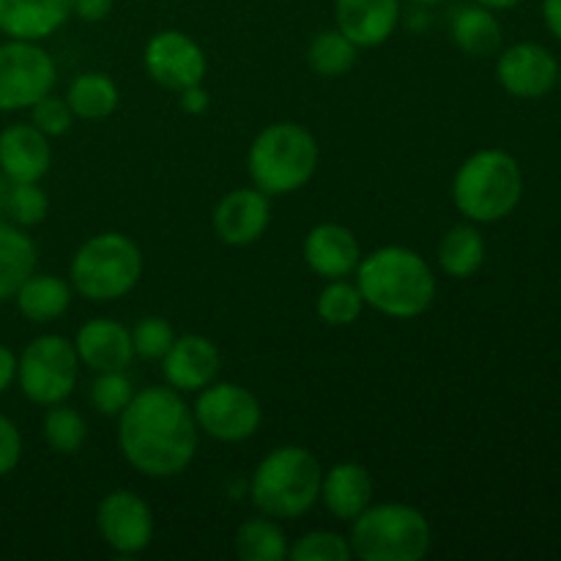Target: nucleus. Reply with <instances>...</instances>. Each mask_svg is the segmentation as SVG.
Returning a JSON list of instances; mask_svg holds the SVG:
<instances>
[{
  "mask_svg": "<svg viewBox=\"0 0 561 561\" xmlns=\"http://www.w3.org/2000/svg\"><path fill=\"white\" fill-rule=\"evenodd\" d=\"M88 425L82 414L71 405L55 403L44 414V442L58 455H75L85 444Z\"/></svg>",
  "mask_w": 561,
  "mask_h": 561,
  "instance_id": "obj_30",
  "label": "nucleus"
},
{
  "mask_svg": "<svg viewBox=\"0 0 561 561\" xmlns=\"http://www.w3.org/2000/svg\"><path fill=\"white\" fill-rule=\"evenodd\" d=\"M348 542L362 561H422L431 553L433 529L411 504H370L351 520Z\"/></svg>",
  "mask_w": 561,
  "mask_h": 561,
  "instance_id": "obj_6",
  "label": "nucleus"
},
{
  "mask_svg": "<svg viewBox=\"0 0 561 561\" xmlns=\"http://www.w3.org/2000/svg\"><path fill=\"white\" fill-rule=\"evenodd\" d=\"M400 0H334V22L356 47H381L398 31Z\"/></svg>",
  "mask_w": 561,
  "mask_h": 561,
  "instance_id": "obj_17",
  "label": "nucleus"
},
{
  "mask_svg": "<svg viewBox=\"0 0 561 561\" xmlns=\"http://www.w3.org/2000/svg\"><path fill=\"white\" fill-rule=\"evenodd\" d=\"M359 47L348 36L332 27V31L316 33L307 47V64L318 77H343L354 69Z\"/></svg>",
  "mask_w": 561,
  "mask_h": 561,
  "instance_id": "obj_28",
  "label": "nucleus"
},
{
  "mask_svg": "<svg viewBox=\"0 0 561 561\" xmlns=\"http://www.w3.org/2000/svg\"><path fill=\"white\" fill-rule=\"evenodd\" d=\"M542 20L548 31L561 42V0H542Z\"/></svg>",
  "mask_w": 561,
  "mask_h": 561,
  "instance_id": "obj_40",
  "label": "nucleus"
},
{
  "mask_svg": "<svg viewBox=\"0 0 561 561\" xmlns=\"http://www.w3.org/2000/svg\"><path fill=\"white\" fill-rule=\"evenodd\" d=\"M557 82H559V88H561V69H559V80Z\"/></svg>",
  "mask_w": 561,
  "mask_h": 561,
  "instance_id": "obj_44",
  "label": "nucleus"
},
{
  "mask_svg": "<svg viewBox=\"0 0 561 561\" xmlns=\"http://www.w3.org/2000/svg\"><path fill=\"white\" fill-rule=\"evenodd\" d=\"M496 80L510 96L540 99L557 85L559 64L542 44L520 42L499 55Z\"/></svg>",
  "mask_w": 561,
  "mask_h": 561,
  "instance_id": "obj_13",
  "label": "nucleus"
},
{
  "mask_svg": "<svg viewBox=\"0 0 561 561\" xmlns=\"http://www.w3.org/2000/svg\"><path fill=\"white\" fill-rule=\"evenodd\" d=\"M482 263H485V239L474 225H455L438 241V266L447 277H474Z\"/></svg>",
  "mask_w": 561,
  "mask_h": 561,
  "instance_id": "obj_24",
  "label": "nucleus"
},
{
  "mask_svg": "<svg viewBox=\"0 0 561 561\" xmlns=\"http://www.w3.org/2000/svg\"><path fill=\"white\" fill-rule=\"evenodd\" d=\"M192 414H195L197 431L222 444L247 442L255 436L263 422V409L255 394L241 383L230 381H214L201 389Z\"/></svg>",
  "mask_w": 561,
  "mask_h": 561,
  "instance_id": "obj_10",
  "label": "nucleus"
},
{
  "mask_svg": "<svg viewBox=\"0 0 561 561\" xmlns=\"http://www.w3.org/2000/svg\"><path fill=\"white\" fill-rule=\"evenodd\" d=\"M71 285L66 279L55 277V274H36L22 283V288L16 290L14 301L16 310L33 323H49L55 318L64 316L71 307Z\"/></svg>",
  "mask_w": 561,
  "mask_h": 561,
  "instance_id": "obj_23",
  "label": "nucleus"
},
{
  "mask_svg": "<svg viewBox=\"0 0 561 561\" xmlns=\"http://www.w3.org/2000/svg\"><path fill=\"white\" fill-rule=\"evenodd\" d=\"M214 233L228 247H250L272 222V201L257 186L233 190L214 208Z\"/></svg>",
  "mask_w": 561,
  "mask_h": 561,
  "instance_id": "obj_14",
  "label": "nucleus"
},
{
  "mask_svg": "<svg viewBox=\"0 0 561 561\" xmlns=\"http://www.w3.org/2000/svg\"><path fill=\"white\" fill-rule=\"evenodd\" d=\"M96 529L115 553L137 557L153 540V513L137 493L113 491L99 502Z\"/></svg>",
  "mask_w": 561,
  "mask_h": 561,
  "instance_id": "obj_12",
  "label": "nucleus"
},
{
  "mask_svg": "<svg viewBox=\"0 0 561 561\" xmlns=\"http://www.w3.org/2000/svg\"><path fill=\"white\" fill-rule=\"evenodd\" d=\"M118 449L126 463L151 480L190 469L197 453V422L173 387L135 392L118 414Z\"/></svg>",
  "mask_w": 561,
  "mask_h": 561,
  "instance_id": "obj_1",
  "label": "nucleus"
},
{
  "mask_svg": "<svg viewBox=\"0 0 561 561\" xmlns=\"http://www.w3.org/2000/svg\"><path fill=\"white\" fill-rule=\"evenodd\" d=\"M173 327L159 316L142 318V321H137V327L131 329V345H135V356H140V359H162L170 351V345H173Z\"/></svg>",
  "mask_w": 561,
  "mask_h": 561,
  "instance_id": "obj_34",
  "label": "nucleus"
},
{
  "mask_svg": "<svg viewBox=\"0 0 561 561\" xmlns=\"http://www.w3.org/2000/svg\"><path fill=\"white\" fill-rule=\"evenodd\" d=\"M362 247L354 230L340 222H321L305 236V263L323 279H345L356 272Z\"/></svg>",
  "mask_w": 561,
  "mask_h": 561,
  "instance_id": "obj_18",
  "label": "nucleus"
},
{
  "mask_svg": "<svg viewBox=\"0 0 561 561\" xmlns=\"http://www.w3.org/2000/svg\"><path fill=\"white\" fill-rule=\"evenodd\" d=\"M71 16V0H0V33L42 42Z\"/></svg>",
  "mask_w": 561,
  "mask_h": 561,
  "instance_id": "obj_20",
  "label": "nucleus"
},
{
  "mask_svg": "<svg viewBox=\"0 0 561 561\" xmlns=\"http://www.w3.org/2000/svg\"><path fill=\"white\" fill-rule=\"evenodd\" d=\"M524 197V173L513 153L485 148L466 159L453 181L455 208L477 225L510 217Z\"/></svg>",
  "mask_w": 561,
  "mask_h": 561,
  "instance_id": "obj_5",
  "label": "nucleus"
},
{
  "mask_svg": "<svg viewBox=\"0 0 561 561\" xmlns=\"http://www.w3.org/2000/svg\"><path fill=\"white\" fill-rule=\"evenodd\" d=\"M323 469L316 455L296 444L272 449L250 480V499L257 513L279 520H296L321 499Z\"/></svg>",
  "mask_w": 561,
  "mask_h": 561,
  "instance_id": "obj_3",
  "label": "nucleus"
},
{
  "mask_svg": "<svg viewBox=\"0 0 561 561\" xmlns=\"http://www.w3.org/2000/svg\"><path fill=\"white\" fill-rule=\"evenodd\" d=\"M411 3H420V5H433V3H442V0H411Z\"/></svg>",
  "mask_w": 561,
  "mask_h": 561,
  "instance_id": "obj_42",
  "label": "nucleus"
},
{
  "mask_svg": "<svg viewBox=\"0 0 561 561\" xmlns=\"http://www.w3.org/2000/svg\"><path fill=\"white\" fill-rule=\"evenodd\" d=\"M0 222H3V197H0Z\"/></svg>",
  "mask_w": 561,
  "mask_h": 561,
  "instance_id": "obj_43",
  "label": "nucleus"
},
{
  "mask_svg": "<svg viewBox=\"0 0 561 561\" xmlns=\"http://www.w3.org/2000/svg\"><path fill=\"white\" fill-rule=\"evenodd\" d=\"M80 378V356L64 334H42L31 340L16 362V381L22 394L36 405L64 403Z\"/></svg>",
  "mask_w": 561,
  "mask_h": 561,
  "instance_id": "obj_8",
  "label": "nucleus"
},
{
  "mask_svg": "<svg viewBox=\"0 0 561 561\" xmlns=\"http://www.w3.org/2000/svg\"><path fill=\"white\" fill-rule=\"evenodd\" d=\"M321 148L310 129L294 121L268 124L247 151V173L268 197L299 192L312 181Z\"/></svg>",
  "mask_w": 561,
  "mask_h": 561,
  "instance_id": "obj_4",
  "label": "nucleus"
},
{
  "mask_svg": "<svg viewBox=\"0 0 561 561\" xmlns=\"http://www.w3.org/2000/svg\"><path fill=\"white\" fill-rule=\"evenodd\" d=\"M16 354L9 348V345L0 343V394L9 392L11 383L16 381Z\"/></svg>",
  "mask_w": 561,
  "mask_h": 561,
  "instance_id": "obj_39",
  "label": "nucleus"
},
{
  "mask_svg": "<svg viewBox=\"0 0 561 561\" xmlns=\"http://www.w3.org/2000/svg\"><path fill=\"white\" fill-rule=\"evenodd\" d=\"M113 11V0H71V14L82 22H102Z\"/></svg>",
  "mask_w": 561,
  "mask_h": 561,
  "instance_id": "obj_37",
  "label": "nucleus"
},
{
  "mask_svg": "<svg viewBox=\"0 0 561 561\" xmlns=\"http://www.w3.org/2000/svg\"><path fill=\"white\" fill-rule=\"evenodd\" d=\"M356 288L376 312L398 321L425 316L436 299V277L425 257L409 247H378L356 266Z\"/></svg>",
  "mask_w": 561,
  "mask_h": 561,
  "instance_id": "obj_2",
  "label": "nucleus"
},
{
  "mask_svg": "<svg viewBox=\"0 0 561 561\" xmlns=\"http://www.w3.org/2000/svg\"><path fill=\"white\" fill-rule=\"evenodd\" d=\"M362 310H365L362 290L348 279H329V285L316 299L318 318L329 327H351L354 321H359Z\"/></svg>",
  "mask_w": 561,
  "mask_h": 561,
  "instance_id": "obj_29",
  "label": "nucleus"
},
{
  "mask_svg": "<svg viewBox=\"0 0 561 561\" xmlns=\"http://www.w3.org/2000/svg\"><path fill=\"white\" fill-rule=\"evenodd\" d=\"M66 102H69L75 118L102 121L115 113L121 93L110 75H104V71H85V75H77L71 80L69 91H66Z\"/></svg>",
  "mask_w": 561,
  "mask_h": 561,
  "instance_id": "obj_26",
  "label": "nucleus"
},
{
  "mask_svg": "<svg viewBox=\"0 0 561 561\" xmlns=\"http://www.w3.org/2000/svg\"><path fill=\"white\" fill-rule=\"evenodd\" d=\"M290 561H348L354 559V551H351V542L345 540L337 531L316 529L307 531L305 537L294 542L288 548Z\"/></svg>",
  "mask_w": 561,
  "mask_h": 561,
  "instance_id": "obj_31",
  "label": "nucleus"
},
{
  "mask_svg": "<svg viewBox=\"0 0 561 561\" xmlns=\"http://www.w3.org/2000/svg\"><path fill=\"white\" fill-rule=\"evenodd\" d=\"M58 69L53 55L38 42L9 38L0 44V113L31 110L42 96L53 93Z\"/></svg>",
  "mask_w": 561,
  "mask_h": 561,
  "instance_id": "obj_9",
  "label": "nucleus"
},
{
  "mask_svg": "<svg viewBox=\"0 0 561 561\" xmlns=\"http://www.w3.org/2000/svg\"><path fill=\"white\" fill-rule=\"evenodd\" d=\"M142 64H146L148 77L159 88L175 93L192 85H203L208 71L206 53L184 31H159L157 36H151V42L146 44Z\"/></svg>",
  "mask_w": 561,
  "mask_h": 561,
  "instance_id": "obj_11",
  "label": "nucleus"
},
{
  "mask_svg": "<svg viewBox=\"0 0 561 561\" xmlns=\"http://www.w3.org/2000/svg\"><path fill=\"white\" fill-rule=\"evenodd\" d=\"M453 42L471 58H488L502 47V25L488 5H463L453 20Z\"/></svg>",
  "mask_w": 561,
  "mask_h": 561,
  "instance_id": "obj_25",
  "label": "nucleus"
},
{
  "mask_svg": "<svg viewBox=\"0 0 561 561\" xmlns=\"http://www.w3.org/2000/svg\"><path fill=\"white\" fill-rule=\"evenodd\" d=\"M3 211L14 219L20 228H33L42 222L49 211V197L38 186V181H25V184H11L9 195L3 197Z\"/></svg>",
  "mask_w": 561,
  "mask_h": 561,
  "instance_id": "obj_32",
  "label": "nucleus"
},
{
  "mask_svg": "<svg viewBox=\"0 0 561 561\" xmlns=\"http://www.w3.org/2000/svg\"><path fill=\"white\" fill-rule=\"evenodd\" d=\"M181 110L186 115H203L208 110V93L203 85H192L181 91Z\"/></svg>",
  "mask_w": 561,
  "mask_h": 561,
  "instance_id": "obj_38",
  "label": "nucleus"
},
{
  "mask_svg": "<svg viewBox=\"0 0 561 561\" xmlns=\"http://www.w3.org/2000/svg\"><path fill=\"white\" fill-rule=\"evenodd\" d=\"M22 458V433L5 414H0V477L11 474Z\"/></svg>",
  "mask_w": 561,
  "mask_h": 561,
  "instance_id": "obj_36",
  "label": "nucleus"
},
{
  "mask_svg": "<svg viewBox=\"0 0 561 561\" xmlns=\"http://www.w3.org/2000/svg\"><path fill=\"white\" fill-rule=\"evenodd\" d=\"M162 376L175 392H201L217 381L222 356L206 334H184L175 337L168 354L162 356Z\"/></svg>",
  "mask_w": 561,
  "mask_h": 561,
  "instance_id": "obj_15",
  "label": "nucleus"
},
{
  "mask_svg": "<svg viewBox=\"0 0 561 561\" xmlns=\"http://www.w3.org/2000/svg\"><path fill=\"white\" fill-rule=\"evenodd\" d=\"M236 557L241 561H283L288 559V537L274 518H250L236 531Z\"/></svg>",
  "mask_w": 561,
  "mask_h": 561,
  "instance_id": "obj_27",
  "label": "nucleus"
},
{
  "mask_svg": "<svg viewBox=\"0 0 561 561\" xmlns=\"http://www.w3.org/2000/svg\"><path fill=\"white\" fill-rule=\"evenodd\" d=\"M321 502L329 513L343 524H351L356 515L373 504V477L362 463H337L323 474Z\"/></svg>",
  "mask_w": 561,
  "mask_h": 561,
  "instance_id": "obj_21",
  "label": "nucleus"
},
{
  "mask_svg": "<svg viewBox=\"0 0 561 561\" xmlns=\"http://www.w3.org/2000/svg\"><path fill=\"white\" fill-rule=\"evenodd\" d=\"M480 5H488V9L493 11H502V9H513V5H518L520 0H477Z\"/></svg>",
  "mask_w": 561,
  "mask_h": 561,
  "instance_id": "obj_41",
  "label": "nucleus"
},
{
  "mask_svg": "<svg viewBox=\"0 0 561 561\" xmlns=\"http://www.w3.org/2000/svg\"><path fill=\"white\" fill-rule=\"evenodd\" d=\"M53 164L49 137L33 124H11L0 131V170L11 184L42 181Z\"/></svg>",
  "mask_w": 561,
  "mask_h": 561,
  "instance_id": "obj_19",
  "label": "nucleus"
},
{
  "mask_svg": "<svg viewBox=\"0 0 561 561\" xmlns=\"http://www.w3.org/2000/svg\"><path fill=\"white\" fill-rule=\"evenodd\" d=\"M71 288L88 301H118L135 290L142 277V252L118 230L96 233L75 252L69 266Z\"/></svg>",
  "mask_w": 561,
  "mask_h": 561,
  "instance_id": "obj_7",
  "label": "nucleus"
},
{
  "mask_svg": "<svg viewBox=\"0 0 561 561\" xmlns=\"http://www.w3.org/2000/svg\"><path fill=\"white\" fill-rule=\"evenodd\" d=\"M38 250L20 225L0 222V305L14 299L27 277L36 272Z\"/></svg>",
  "mask_w": 561,
  "mask_h": 561,
  "instance_id": "obj_22",
  "label": "nucleus"
},
{
  "mask_svg": "<svg viewBox=\"0 0 561 561\" xmlns=\"http://www.w3.org/2000/svg\"><path fill=\"white\" fill-rule=\"evenodd\" d=\"M131 398H135V387H131L126 370L96 373L91 383V405L99 414L118 416Z\"/></svg>",
  "mask_w": 561,
  "mask_h": 561,
  "instance_id": "obj_33",
  "label": "nucleus"
},
{
  "mask_svg": "<svg viewBox=\"0 0 561 561\" xmlns=\"http://www.w3.org/2000/svg\"><path fill=\"white\" fill-rule=\"evenodd\" d=\"M80 365L93 373L126 370L135 359V345H131V329L115 318H91L77 329L75 337Z\"/></svg>",
  "mask_w": 561,
  "mask_h": 561,
  "instance_id": "obj_16",
  "label": "nucleus"
},
{
  "mask_svg": "<svg viewBox=\"0 0 561 561\" xmlns=\"http://www.w3.org/2000/svg\"><path fill=\"white\" fill-rule=\"evenodd\" d=\"M31 124L36 126L38 131H44L47 137H60L71 129V124H75V113H71L66 96L60 99L47 93V96H42L31 107Z\"/></svg>",
  "mask_w": 561,
  "mask_h": 561,
  "instance_id": "obj_35",
  "label": "nucleus"
}]
</instances>
